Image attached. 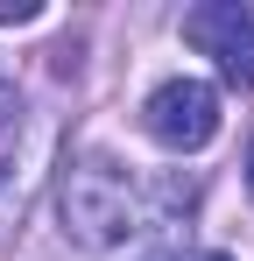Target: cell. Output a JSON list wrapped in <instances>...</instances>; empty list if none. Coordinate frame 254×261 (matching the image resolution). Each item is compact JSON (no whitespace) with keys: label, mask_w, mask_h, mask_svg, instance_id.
Masks as SVG:
<instances>
[{"label":"cell","mask_w":254,"mask_h":261,"mask_svg":"<svg viewBox=\"0 0 254 261\" xmlns=\"http://www.w3.org/2000/svg\"><path fill=\"white\" fill-rule=\"evenodd\" d=\"M198 261H233V254H198Z\"/></svg>","instance_id":"obj_7"},{"label":"cell","mask_w":254,"mask_h":261,"mask_svg":"<svg viewBox=\"0 0 254 261\" xmlns=\"http://www.w3.org/2000/svg\"><path fill=\"white\" fill-rule=\"evenodd\" d=\"M247 198H254V141H247Z\"/></svg>","instance_id":"obj_6"},{"label":"cell","mask_w":254,"mask_h":261,"mask_svg":"<svg viewBox=\"0 0 254 261\" xmlns=\"http://www.w3.org/2000/svg\"><path fill=\"white\" fill-rule=\"evenodd\" d=\"M57 212L85 247H120L141 226V198H134V176L113 155H78L57 184Z\"/></svg>","instance_id":"obj_1"},{"label":"cell","mask_w":254,"mask_h":261,"mask_svg":"<svg viewBox=\"0 0 254 261\" xmlns=\"http://www.w3.org/2000/svg\"><path fill=\"white\" fill-rule=\"evenodd\" d=\"M141 127L163 141L169 155H198L212 134H219V85L205 78H163L141 106Z\"/></svg>","instance_id":"obj_2"},{"label":"cell","mask_w":254,"mask_h":261,"mask_svg":"<svg viewBox=\"0 0 254 261\" xmlns=\"http://www.w3.org/2000/svg\"><path fill=\"white\" fill-rule=\"evenodd\" d=\"M184 43L205 49L212 71L226 78L233 92H254V7L240 0H205L184 14Z\"/></svg>","instance_id":"obj_3"},{"label":"cell","mask_w":254,"mask_h":261,"mask_svg":"<svg viewBox=\"0 0 254 261\" xmlns=\"http://www.w3.org/2000/svg\"><path fill=\"white\" fill-rule=\"evenodd\" d=\"M36 14H42L36 0H0V21H14V29H21V21H36Z\"/></svg>","instance_id":"obj_4"},{"label":"cell","mask_w":254,"mask_h":261,"mask_svg":"<svg viewBox=\"0 0 254 261\" xmlns=\"http://www.w3.org/2000/svg\"><path fill=\"white\" fill-rule=\"evenodd\" d=\"M14 113H21V99H14V85H7V78H0V127H7V120H14Z\"/></svg>","instance_id":"obj_5"},{"label":"cell","mask_w":254,"mask_h":261,"mask_svg":"<svg viewBox=\"0 0 254 261\" xmlns=\"http://www.w3.org/2000/svg\"><path fill=\"white\" fill-rule=\"evenodd\" d=\"M156 261H169V254H156Z\"/></svg>","instance_id":"obj_8"}]
</instances>
